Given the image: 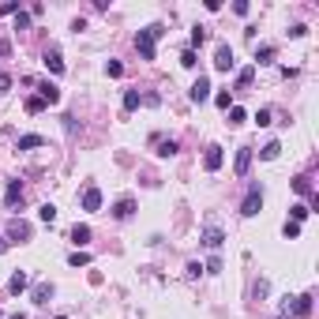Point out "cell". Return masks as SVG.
I'll list each match as a JSON object with an SVG mask.
<instances>
[{
  "label": "cell",
  "mask_w": 319,
  "mask_h": 319,
  "mask_svg": "<svg viewBox=\"0 0 319 319\" xmlns=\"http://www.w3.org/2000/svg\"><path fill=\"white\" fill-rule=\"evenodd\" d=\"M184 274H188V278H199V274H203V263H188Z\"/></svg>",
  "instance_id": "obj_41"
},
{
  "label": "cell",
  "mask_w": 319,
  "mask_h": 319,
  "mask_svg": "<svg viewBox=\"0 0 319 319\" xmlns=\"http://www.w3.org/2000/svg\"><path fill=\"white\" fill-rule=\"evenodd\" d=\"M252 79H255V68H240V72H237V86H240V90L252 83Z\"/></svg>",
  "instance_id": "obj_26"
},
{
  "label": "cell",
  "mask_w": 319,
  "mask_h": 319,
  "mask_svg": "<svg viewBox=\"0 0 319 319\" xmlns=\"http://www.w3.org/2000/svg\"><path fill=\"white\" fill-rule=\"evenodd\" d=\"M293 188H297L301 195H308V199H312V207H319V195L312 192V180H308V176H293Z\"/></svg>",
  "instance_id": "obj_17"
},
{
  "label": "cell",
  "mask_w": 319,
  "mask_h": 319,
  "mask_svg": "<svg viewBox=\"0 0 319 319\" xmlns=\"http://www.w3.org/2000/svg\"><path fill=\"white\" fill-rule=\"evenodd\" d=\"M83 210H90V214H94V210H101V188H86V192H83Z\"/></svg>",
  "instance_id": "obj_12"
},
{
  "label": "cell",
  "mask_w": 319,
  "mask_h": 319,
  "mask_svg": "<svg viewBox=\"0 0 319 319\" xmlns=\"http://www.w3.org/2000/svg\"><path fill=\"white\" fill-rule=\"evenodd\" d=\"M259 207H263V188L252 184V188H248V195H244V203H240V214H244V218H255Z\"/></svg>",
  "instance_id": "obj_3"
},
{
  "label": "cell",
  "mask_w": 319,
  "mask_h": 319,
  "mask_svg": "<svg viewBox=\"0 0 319 319\" xmlns=\"http://www.w3.org/2000/svg\"><path fill=\"white\" fill-rule=\"evenodd\" d=\"M154 143H158V158H173V154H180V143H176V139H154Z\"/></svg>",
  "instance_id": "obj_16"
},
{
  "label": "cell",
  "mask_w": 319,
  "mask_h": 319,
  "mask_svg": "<svg viewBox=\"0 0 319 319\" xmlns=\"http://www.w3.org/2000/svg\"><path fill=\"white\" fill-rule=\"evenodd\" d=\"M203 270H207V274H222V259H218V255H210V259H207V267H203Z\"/></svg>",
  "instance_id": "obj_35"
},
{
  "label": "cell",
  "mask_w": 319,
  "mask_h": 319,
  "mask_svg": "<svg viewBox=\"0 0 319 319\" xmlns=\"http://www.w3.org/2000/svg\"><path fill=\"white\" fill-rule=\"evenodd\" d=\"M0 319H4V316H0Z\"/></svg>",
  "instance_id": "obj_44"
},
{
  "label": "cell",
  "mask_w": 319,
  "mask_h": 319,
  "mask_svg": "<svg viewBox=\"0 0 319 319\" xmlns=\"http://www.w3.org/2000/svg\"><path fill=\"white\" fill-rule=\"evenodd\" d=\"M49 297H53V286H49V282H38V286L30 289V301L38 304V308H42V304H49Z\"/></svg>",
  "instance_id": "obj_13"
},
{
  "label": "cell",
  "mask_w": 319,
  "mask_h": 319,
  "mask_svg": "<svg viewBox=\"0 0 319 319\" xmlns=\"http://www.w3.org/2000/svg\"><path fill=\"white\" fill-rule=\"evenodd\" d=\"M139 105H143V94L139 90H124V113H135Z\"/></svg>",
  "instance_id": "obj_21"
},
{
  "label": "cell",
  "mask_w": 319,
  "mask_h": 319,
  "mask_svg": "<svg viewBox=\"0 0 319 319\" xmlns=\"http://www.w3.org/2000/svg\"><path fill=\"white\" fill-rule=\"evenodd\" d=\"M274 60V45H259L255 49V64H270Z\"/></svg>",
  "instance_id": "obj_25"
},
{
  "label": "cell",
  "mask_w": 319,
  "mask_h": 319,
  "mask_svg": "<svg viewBox=\"0 0 319 319\" xmlns=\"http://www.w3.org/2000/svg\"><path fill=\"white\" fill-rule=\"evenodd\" d=\"M278 154H282V143H274V139H270V143H267V147L259 151V158H263V161H274Z\"/></svg>",
  "instance_id": "obj_24"
},
{
  "label": "cell",
  "mask_w": 319,
  "mask_h": 319,
  "mask_svg": "<svg viewBox=\"0 0 319 319\" xmlns=\"http://www.w3.org/2000/svg\"><path fill=\"white\" fill-rule=\"evenodd\" d=\"M244 120H248V113H244L240 105H233V109H229V124L237 128V124H244Z\"/></svg>",
  "instance_id": "obj_27"
},
{
  "label": "cell",
  "mask_w": 319,
  "mask_h": 319,
  "mask_svg": "<svg viewBox=\"0 0 319 319\" xmlns=\"http://www.w3.org/2000/svg\"><path fill=\"white\" fill-rule=\"evenodd\" d=\"M255 124H259V128L274 124V113H270V109H259V113H255Z\"/></svg>",
  "instance_id": "obj_33"
},
{
  "label": "cell",
  "mask_w": 319,
  "mask_h": 319,
  "mask_svg": "<svg viewBox=\"0 0 319 319\" xmlns=\"http://www.w3.org/2000/svg\"><path fill=\"white\" fill-rule=\"evenodd\" d=\"M252 158H255L252 147H240V151H237V161H233V173H237V176H248V169H252Z\"/></svg>",
  "instance_id": "obj_6"
},
{
  "label": "cell",
  "mask_w": 319,
  "mask_h": 319,
  "mask_svg": "<svg viewBox=\"0 0 319 319\" xmlns=\"http://www.w3.org/2000/svg\"><path fill=\"white\" fill-rule=\"evenodd\" d=\"M270 293V282L267 278H259V282H255V297H267Z\"/></svg>",
  "instance_id": "obj_39"
},
{
  "label": "cell",
  "mask_w": 319,
  "mask_h": 319,
  "mask_svg": "<svg viewBox=\"0 0 319 319\" xmlns=\"http://www.w3.org/2000/svg\"><path fill=\"white\" fill-rule=\"evenodd\" d=\"M19 151H38V147H45V135H38V132H30V135H19Z\"/></svg>",
  "instance_id": "obj_15"
},
{
  "label": "cell",
  "mask_w": 319,
  "mask_h": 319,
  "mask_svg": "<svg viewBox=\"0 0 319 319\" xmlns=\"http://www.w3.org/2000/svg\"><path fill=\"white\" fill-rule=\"evenodd\" d=\"M68 263H72V267H86L90 255H86V252H72V255H68Z\"/></svg>",
  "instance_id": "obj_31"
},
{
  "label": "cell",
  "mask_w": 319,
  "mask_h": 319,
  "mask_svg": "<svg viewBox=\"0 0 319 319\" xmlns=\"http://www.w3.org/2000/svg\"><path fill=\"white\" fill-rule=\"evenodd\" d=\"M180 64H184V68H195V64H199V57H195L192 49H184V53H180Z\"/></svg>",
  "instance_id": "obj_37"
},
{
  "label": "cell",
  "mask_w": 319,
  "mask_h": 319,
  "mask_svg": "<svg viewBox=\"0 0 319 319\" xmlns=\"http://www.w3.org/2000/svg\"><path fill=\"white\" fill-rule=\"evenodd\" d=\"M132 214H135V199H132V195H124V199L113 203V218H117V222H128Z\"/></svg>",
  "instance_id": "obj_9"
},
{
  "label": "cell",
  "mask_w": 319,
  "mask_h": 319,
  "mask_svg": "<svg viewBox=\"0 0 319 319\" xmlns=\"http://www.w3.org/2000/svg\"><path fill=\"white\" fill-rule=\"evenodd\" d=\"M26 237H30V226L15 218V222L8 226V244H15V240H26Z\"/></svg>",
  "instance_id": "obj_14"
},
{
  "label": "cell",
  "mask_w": 319,
  "mask_h": 319,
  "mask_svg": "<svg viewBox=\"0 0 319 319\" xmlns=\"http://www.w3.org/2000/svg\"><path fill=\"white\" fill-rule=\"evenodd\" d=\"M161 34H165V30H161L158 23H154V26H143V30L135 34V49H139V57H143V60H154V53H158L154 45H158Z\"/></svg>",
  "instance_id": "obj_1"
},
{
  "label": "cell",
  "mask_w": 319,
  "mask_h": 319,
  "mask_svg": "<svg viewBox=\"0 0 319 319\" xmlns=\"http://www.w3.org/2000/svg\"><path fill=\"white\" fill-rule=\"evenodd\" d=\"M199 244H203V248H210V252H218L222 244H226V233H222V226H214V222H210V226H203Z\"/></svg>",
  "instance_id": "obj_4"
},
{
  "label": "cell",
  "mask_w": 319,
  "mask_h": 319,
  "mask_svg": "<svg viewBox=\"0 0 319 319\" xmlns=\"http://www.w3.org/2000/svg\"><path fill=\"white\" fill-rule=\"evenodd\" d=\"M45 68H49L53 76H60V72H64V60H60L57 49H45Z\"/></svg>",
  "instance_id": "obj_19"
},
{
  "label": "cell",
  "mask_w": 319,
  "mask_h": 319,
  "mask_svg": "<svg viewBox=\"0 0 319 319\" xmlns=\"http://www.w3.org/2000/svg\"><path fill=\"white\" fill-rule=\"evenodd\" d=\"M308 214H312V207H308V203H293V207H289V222H297V226H301V222L308 218Z\"/></svg>",
  "instance_id": "obj_20"
},
{
  "label": "cell",
  "mask_w": 319,
  "mask_h": 319,
  "mask_svg": "<svg viewBox=\"0 0 319 319\" xmlns=\"http://www.w3.org/2000/svg\"><path fill=\"white\" fill-rule=\"evenodd\" d=\"M57 319H68V316H57Z\"/></svg>",
  "instance_id": "obj_43"
},
{
  "label": "cell",
  "mask_w": 319,
  "mask_h": 319,
  "mask_svg": "<svg viewBox=\"0 0 319 319\" xmlns=\"http://www.w3.org/2000/svg\"><path fill=\"white\" fill-rule=\"evenodd\" d=\"M38 98H42L45 105H57V101H60V86L45 79V83H38Z\"/></svg>",
  "instance_id": "obj_10"
},
{
  "label": "cell",
  "mask_w": 319,
  "mask_h": 319,
  "mask_svg": "<svg viewBox=\"0 0 319 319\" xmlns=\"http://www.w3.org/2000/svg\"><path fill=\"white\" fill-rule=\"evenodd\" d=\"M304 34H308V26H304V23H293V26H289V38H304Z\"/></svg>",
  "instance_id": "obj_40"
},
{
  "label": "cell",
  "mask_w": 319,
  "mask_h": 319,
  "mask_svg": "<svg viewBox=\"0 0 319 319\" xmlns=\"http://www.w3.org/2000/svg\"><path fill=\"white\" fill-rule=\"evenodd\" d=\"M278 319H282V316H278Z\"/></svg>",
  "instance_id": "obj_45"
},
{
  "label": "cell",
  "mask_w": 319,
  "mask_h": 319,
  "mask_svg": "<svg viewBox=\"0 0 319 319\" xmlns=\"http://www.w3.org/2000/svg\"><path fill=\"white\" fill-rule=\"evenodd\" d=\"M203 42H207V30H203V26H195V30H192V53L199 49Z\"/></svg>",
  "instance_id": "obj_32"
},
{
  "label": "cell",
  "mask_w": 319,
  "mask_h": 319,
  "mask_svg": "<svg viewBox=\"0 0 319 319\" xmlns=\"http://www.w3.org/2000/svg\"><path fill=\"white\" fill-rule=\"evenodd\" d=\"M8 248H11V244H8V237H0V255L8 252Z\"/></svg>",
  "instance_id": "obj_42"
},
{
  "label": "cell",
  "mask_w": 319,
  "mask_h": 319,
  "mask_svg": "<svg viewBox=\"0 0 319 319\" xmlns=\"http://www.w3.org/2000/svg\"><path fill=\"white\" fill-rule=\"evenodd\" d=\"M26 26H30V11H19L15 15V30H26Z\"/></svg>",
  "instance_id": "obj_38"
},
{
  "label": "cell",
  "mask_w": 319,
  "mask_h": 319,
  "mask_svg": "<svg viewBox=\"0 0 319 319\" xmlns=\"http://www.w3.org/2000/svg\"><path fill=\"white\" fill-rule=\"evenodd\" d=\"M233 64H237V60H233V45L222 42V45H218V53H214V68H218V72H229Z\"/></svg>",
  "instance_id": "obj_8"
},
{
  "label": "cell",
  "mask_w": 319,
  "mask_h": 319,
  "mask_svg": "<svg viewBox=\"0 0 319 319\" xmlns=\"http://www.w3.org/2000/svg\"><path fill=\"white\" fill-rule=\"evenodd\" d=\"M282 233H286V240H297V237H301V226H297V222H286Z\"/></svg>",
  "instance_id": "obj_36"
},
{
  "label": "cell",
  "mask_w": 319,
  "mask_h": 319,
  "mask_svg": "<svg viewBox=\"0 0 319 319\" xmlns=\"http://www.w3.org/2000/svg\"><path fill=\"white\" fill-rule=\"evenodd\" d=\"M312 293H301V297H286V304H282V319L286 316H297V319H308L312 316Z\"/></svg>",
  "instance_id": "obj_2"
},
{
  "label": "cell",
  "mask_w": 319,
  "mask_h": 319,
  "mask_svg": "<svg viewBox=\"0 0 319 319\" xmlns=\"http://www.w3.org/2000/svg\"><path fill=\"white\" fill-rule=\"evenodd\" d=\"M222 161H226L222 147H218V143H210V147H207V154H203V169H207V173H218V169H222Z\"/></svg>",
  "instance_id": "obj_5"
},
{
  "label": "cell",
  "mask_w": 319,
  "mask_h": 319,
  "mask_svg": "<svg viewBox=\"0 0 319 319\" xmlns=\"http://www.w3.org/2000/svg\"><path fill=\"white\" fill-rule=\"evenodd\" d=\"M86 240H90V226H79V222H76V226H72V244H79V248H83Z\"/></svg>",
  "instance_id": "obj_22"
},
{
  "label": "cell",
  "mask_w": 319,
  "mask_h": 319,
  "mask_svg": "<svg viewBox=\"0 0 319 319\" xmlns=\"http://www.w3.org/2000/svg\"><path fill=\"white\" fill-rule=\"evenodd\" d=\"M42 109H45V101L38 98V94H34V98H26V113H30V117H34V113H42Z\"/></svg>",
  "instance_id": "obj_29"
},
{
  "label": "cell",
  "mask_w": 319,
  "mask_h": 319,
  "mask_svg": "<svg viewBox=\"0 0 319 319\" xmlns=\"http://www.w3.org/2000/svg\"><path fill=\"white\" fill-rule=\"evenodd\" d=\"M26 289H30V278H26V270H15V274L8 278V293H26Z\"/></svg>",
  "instance_id": "obj_11"
},
{
  "label": "cell",
  "mask_w": 319,
  "mask_h": 319,
  "mask_svg": "<svg viewBox=\"0 0 319 319\" xmlns=\"http://www.w3.org/2000/svg\"><path fill=\"white\" fill-rule=\"evenodd\" d=\"M105 72H109L113 79H120V76H124V64H120V60H109V64H105Z\"/></svg>",
  "instance_id": "obj_34"
},
{
  "label": "cell",
  "mask_w": 319,
  "mask_h": 319,
  "mask_svg": "<svg viewBox=\"0 0 319 319\" xmlns=\"http://www.w3.org/2000/svg\"><path fill=\"white\" fill-rule=\"evenodd\" d=\"M38 218H42L45 226H53V222H57V207H53V203H42V207H38Z\"/></svg>",
  "instance_id": "obj_23"
},
{
  "label": "cell",
  "mask_w": 319,
  "mask_h": 319,
  "mask_svg": "<svg viewBox=\"0 0 319 319\" xmlns=\"http://www.w3.org/2000/svg\"><path fill=\"white\" fill-rule=\"evenodd\" d=\"M19 0H4V4H0V15H19Z\"/></svg>",
  "instance_id": "obj_28"
},
{
  "label": "cell",
  "mask_w": 319,
  "mask_h": 319,
  "mask_svg": "<svg viewBox=\"0 0 319 319\" xmlns=\"http://www.w3.org/2000/svg\"><path fill=\"white\" fill-rule=\"evenodd\" d=\"M214 101H218V109H233V98H229V90H218V94H214Z\"/></svg>",
  "instance_id": "obj_30"
},
{
  "label": "cell",
  "mask_w": 319,
  "mask_h": 319,
  "mask_svg": "<svg viewBox=\"0 0 319 319\" xmlns=\"http://www.w3.org/2000/svg\"><path fill=\"white\" fill-rule=\"evenodd\" d=\"M188 98H192L195 105H203V101L210 98V79H207V76H199V79L192 83V90H188Z\"/></svg>",
  "instance_id": "obj_7"
},
{
  "label": "cell",
  "mask_w": 319,
  "mask_h": 319,
  "mask_svg": "<svg viewBox=\"0 0 319 319\" xmlns=\"http://www.w3.org/2000/svg\"><path fill=\"white\" fill-rule=\"evenodd\" d=\"M4 203H8V207L23 203V184H19V180H8V188H4Z\"/></svg>",
  "instance_id": "obj_18"
}]
</instances>
